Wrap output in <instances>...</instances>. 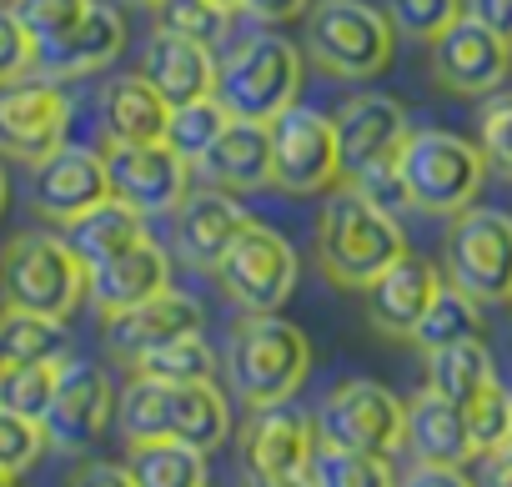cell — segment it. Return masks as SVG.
I'll list each match as a JSON object with an SVG mask.
<instances>
[{
    "mask_svg": "<svg viewBox=\"0 0 512 487\" xmlns=\"http://www.w3.org/2000/svg\"><path fill=\"white\" fill-rule=\"evenodd\" d=\"M462 16H467L462 0H387L392 31L407 36V41H427V46H432L447 26H457Z\"/></svg>",
    "mask_w": 512,
    "mask_h": 487,
    "instance_id": "obj_40",
    "label": "cell"
},
{
    "mask_svg": "<svg viewBox=\"0 0 512 487\" xmlns=\"http://www.w3.org/2000/svg\"><path fill=\"white\" fill-rule=\"evenodd\" d=\"M342 181L337 126L317 106H287L272 121V186L292 196H322Z\"/></svg>",
    "mask_w": 512,
    "mask_h": 487,
    "instance_id": "obj_10",
    "label": "cell"
},
{
    "mask_svg": "<svg viewBox=\"0 0 512 487\" xmlns=\"http://www.w3.org/2000/svg\"><path fill=\"white\" fill-rule=\"evenodd\" d=\"M166 121L171 106L161 101V91L136 71V76H116L101 91V126L111 146H146V141H166Z\"/></svg>",
    "mask_w": 512,
    "mask_h": 487,
    "instance_id": "obj_25",
    "label": "cell"
},
{
    "mask_svg": "<svg viewBox=\"0 0 512 487\" xmlns=\"http://www.w3.org/2000/svg\"><path fill=\"white\" fill-rule=\"evenodd\" d=\"M462 417H467V447H472V457L497 452V447L512 442V392H507L502 382H487V387L462 407Z\"/></svg>",
    "mask_w": 512,
    "mask_h": 487,
    "instance_id": "obj_39",
    "label": "cell"
},
{
    "mask_svg": "<svg viewBox=\"0 0 512 487\" xmlns=\"http://www.w3.org/2000/svg\"><path fill=\"white\" fill-rule=\"evenodd\" d=\"M31 201L46 221L71 226L76 216L96 211L101 201H111V176H106V156L91 146H61L51 151L36 176H31Z\"/></svg>",
    "mask_w": 512,
    "mask_h": 487,
    "instance_id": "obj_16",
    "label": "cell"
},
{
    "mask_svg": "<svg viewBox=\"0 0 512 487\" xmlns=\"http://www.w3.org/2000/svg\"><path fill=\"white\" fill-rule=\"evenodd\" d=\"M397 31L382 6L367 0H317L307 16V51L322 71L342 81H372L392 66Z\"/></svg>",
    "mask_w": 512,
    "mask_h": 487,
    "instance_id": "obj_4",
    "label": "cell"
},
{
    "mask_svg": "<svg viewBox=\"0 0 512 487\" xmlns=\"http://www.w3.org/2000/svg\"><path fill=\"white\" fill-rule=\"evenodd\" d=\"M312 367V347L302 337V327H292L287 317H246L231 332L226 347V382L246 407H277L292 402L297 387L307 382Z\"/></svg>",
    "mask_w": 512,
    "mask_h": 487,
    "instance_id": "obj_2",
    "label": "cell"
},
{
    "mask_svg": "<svg viewBox=\"0 0 512 487\" xmlns=\"http://www.w3.org/2000/svg\"><path fill=\"white\" fill-rule=\"evenodd\" d=\"M126 6H146V11H156V6H161V0H126Z\"/></svg>",
    "mask_w": 512,
    "mask_h": 487,
    "instance_id": "obj_53",
    "label": "cell"
},
{
    "mask_svg": "<svg viewBox=\"0 0 512 487\" xmlns=\"http://www.w3.org/2000/svg\"><path fill=\"white\" fill-rule=\"evenodd\" d=\"M246 487H312L307 472H272V477H246Z\"/></svg>",
    "mask_w": 512,
    "mask_h": 487,
    "instance_id": "obj_51",
    "label": "cell"
},
{
    "mask_svg": "<svg viewBox=\"0 0 512 487\" xmlns=\"http://www.w3.org/2000/svg\"><path fill=\"white\" fill-rule=\"evenodd\" d=\"M462 6L477 26H487L492 36H502L512 46V0H462Z\"/></svg>",
    "mask_w": 512,
    "mask_h": 487,
    "instance_id": "obj_47",
    "label": "cell"
},
{
    "mask_svg": "<svg viewBox=\"0 0 512 487\" xmlns=\"http://www.w3.org/2000/svg\"><path fill=\"white\" fill-rule=\"evenodd\" d=\"M397 257H407V231L392 211L372 206L352 181L332 186L317 211V267L332 287L367 292Z\"/></svg>",
    "mask_w": 512,
    "mask_h": 487,
    "instance_id": "obj_1",
    "label": "cell"
},
{
    "mask_svg": "<svg viewBox=\"0 0 512 487\" xmlns=\"http://www.w3.org/2000/svg\"><path fill=\"white\" fill-rule=\"evenodd\" d=\"M171 287V257L156 247V241H136L131 252L101 262L86 272V297L101 317H116V312H131L141 302H151L156 292Z\"/></svg>",
    "mask_w": 512,
    "mask_h": 487,
    "instance_id": "obj_21",
    "label": "cell"
},
{
    "mask_svg": "<svg viewBox=\"0 0 512 487\" xmlns=\"http://www.w3.org/2000/svg\"><path fill=\"white\" fill-rule=\"evenodd\" d=\"M71 332L61 317L0 307V362H66Z\"/></svg>",
    "mask_w": 512,
    "mask_h": 487,
    "instance_id": "obj_30",
    "label": "cell"
},
{
    "mask_svg": "<svg viewBox=\"0 0 512 487\" xmlns=\"http://www.w3.org/2000/svg\"><path fill=\"white\" fill-rule=\"evenodd\" d=\"M236 6H241L246 16H256V21H272V26H287V21L307 16V6H312V0H236Z\"/></svg>",
    "mask_w": 512,
    "mask_h": 487,
    "instance_id": "obj_49",
    "label": "cell"
},
{
    "mask_svg": "<svg viewBox=\"0 0 512 487\" xmlns=\"http://www.w3.org/2000/svg\"><path fill=\"white\" fill-rule=\"evenodd\" d=\"M111 417H116V392H111L106 367L66 357L61 362V377H56V397H51V407L41 417L46 442L56 452H86V447L101 442V432L111 427Z\"/></svg>",
    "mask_w": 512,
    "mask_h": 487,
    "instance_id": "obj_12",
    "label": "cell"
},
{
    "mask_svg": "<svg viewBox=\"0 0 512 487\" xmlns=\"http://www.w3.org/2000/svg\"><path fill=\"white\" fill-rule=\"evenodd\" d=\"M231 126V111L216 101V96H201V101H186V106H171V121H166V146L181 156V161H201L216 136Z\"/></svg>",
    "mask_w": 512,
    "mask_h": 487,
    "instance_id": "obj_35",
    "label": "cell"
},
{
    "mask_svg": "<svg viewBox=\"0 0 512 487\" xmlns=\"http://www.w3.org/2000/svg\"><path fill=\"white\" fill-rule=\"evenodd\" d=\"M0 6H6V0H0Z\"/></svg>",
    "mask_w": 512,
    "mask_h": 487,
    "instance_id": "obj_56",
    "label": "cell"
},
{
    "mask_svg": "<svg viewBox=\"0 0 512 487\" xmlns=\"http://www.w3.org/2000/svg\"><path fill=\"white\" fill-rule=\"evenodd\" d=\"M297 91H302V51L282 36H251L216 71V101L236 121H277L287 106H297Z\"/></svg>",
    "mask_w": 512,
    "mask_h": 487,
    "instance_id": "obj_6",
    "label": "cell"
},
{
    "mask_svg": "<svg viewBox=\"0 0 512 487\" xmlns=\"http://www.w3.org/2000/svg\"><path fill=\"white\" fill-rule=\"evenodd\" d=\"M312 427H317V442L327 447L392 457L402 452V437H407V402L372 377H352V382H337L317 402Z\"/></svg>",
    "mask_w": 512,
    "mask_h": 487,
    "instance_id": "obj_7",
    "label": "cell"
},
{
    "mask_svg": "<svg viewBox=\"0 0 512 487\" xmlns=\"http://www.w3.org/2000/svg\"><path fill=\"white\" fill-rule=\"evenodd\" d=\"M467 337H482V302L447 282L407 342H417L422 352H437V347H452V342H467Z\"/></svg>",
    "mask_w": 512,
    "mask_h": 487,
    "instance_id": "obj_32",
    "label": "cell"
},
{
    "mask_svg": "<svg viewBox=\"0 0 512 487\" xmlns=\"http://www.w3.org/2000/svg\"><path fill=\"white\" fill-rule=\"evenodd\" d=\"M66 126H71V96L61 91V81H16L0 86V151L11 161L41 166L51 151L66 146Z\"/></svg>",
    "mask_w": 512,
    "mask_h": 487,
    "instance_id": "obj_11",
    "label": "cell"
},
{
    "mask_svg": "<svg viewBox=\"0 0 512 487\" xmlns=\"http://www.w3.org/2000/svg\"><path fill=\"white\" fill-rule=\"evenodd\" d=\"M106 176H111V196L126 201L131 211L166 216L186 201L191 191V161H181L166 141H146V146H106Z\"/></svg>",
    "mask_w": 512,
    "mask_h": 487,
    "instance_id": "obj_14",
    "label": "cell"
},
{
    "mask_svg": "<svg viewBox=\"0 0 512 487\" xmlns=\"http://www.w3.org/2000/svg\"><path fill=\"white\" fill-rule=\"evenodd\" d=\"M397 171L407 181L412 206L432 211V216L467 211L487 181L482 146H472L467 136H452V131H412L397 156Z\"/></svg>",
    "mask_w": 512,
    "mask_h": 487,
    "instance_id": "obj_5",
    "label": "cell"
},
{
    "mask_svg": "<svg viewBox=\"0 0 512 487\" xmlns=\"http://www.w3.org/2000/svg\"><path fill=\"white\" fill-rule=\"evenodd\" d=\"M337 126V151H342V176L357 181L377 166H392L412 136L407 126V106L382 96V91H357L337 106L332 116Z\"/></svg>",
    "mask_w": 512,
    "mask_h": 487,
    "instance_id": "obj_13",
    "label": "cell"
},
{
    "mask_svg": "<svg viewBox=\"0 0 512 487\" xmlns=\"http://www.w3.org/2000/svg\"><path fill=\"white\" fill-rule=\"evenodd\" d=\"M0 297L6 307L71 322V312L86 302V262L71 252L66 236L21 231L0 257Z\"/></svg>",
    "mask_w": 512,
    "mask_h": 487,
    "instance_id": "obj_3",
    "label": "cell"
},
{
    "mask_svg": "<svg viewBox=\"0 0 512 487\" xmlns=\"http://www.w3.org/2000/svg\"><path fill=\"white\" fill-rule=\"evenodd\" d=\"M226 6H236V0H226Z\"/></svg>",
    "mask_w": 512,
    "mask_h": 487,
    "instance_id": "obj_55",
    "label": "cell"
},
{
    "mask_svg": "<svg viewBox=\"0 0 512 487\" xmlns=\"http://www.w3.org/2000/svg\"><path fill=\"white\" fill-rule=\"evenodd\" d=\"M91 6H96V0H11V11H16L21 26L31 31L36 51L51 46V41H61V36H71V31L86 21Z\"/></svg>",
    "mask_w": 512,
    "mask_h": 487,
    "instance_id": "obj_41",
    "label": "cell"
},
{
    "mask_svg": "<svg viewBox=\"0 0 512 487\" xmlns=\"http://www.w3.org/2000/svg\"><path fill=\"white\" fill-rule=\"evenodd\" d=\"M26 71H36V41L6 0V6H0V86L26 81Z\"/></svg>",
    "mask_w": 512,
    "mask_h": 487,
    "instance_id": "obj_44",
    "label": "cell"
},
{
    "mask_svg": "<svg viewBox=\"0 0 512 487\" xmlns=\"http://www.w3.org/2000/svg\"><path fill=\"white\" fill-rule=\"evenodd\" d=\"M442 287H447L442 272H437L427 257L407 252V257H397V262L362 292V297H367V322H372L382 337H412Z\"/></svg>",
    "mask_w": 512,
    "mask_h": 487,
    "instance_id": "obj_19",
    "label": "cell"
},
{
    "mask_svg": "<svg viewBox=\"0 0 512 487\" xmlns=\"http://www.w3.org/2000/svg\"><path fill=\"white\" fill-rule=\"evenodd\" d=\"M121 51H126V16L116 6H106V0H96L71 36L36 51V71L46 81H76V76H91V71L111 66Z\"/></svg>",
    "mask_w": 512,
    "mask_h": 487,
    "instance_id": "obj_22",
    "label": "cell"
},
{
    "mask_svg": "<svg viewBox=\"0 0 512 487\" xmlns=\"http://www.w3.org/2000/svg\"><path fill=\"white\" fill-rule=\"evenodd\" d=\"M231 11L226 0H161L156 6V31L196 41V46H216L231 31Z\"/></svg>",
    "mask_w": 512,
    "mask_h": 487,
    "instance_id": "obj_37",
    "label": "cell"
},
{
    "mask_svg": "<svg viewBox=\"0 0 512 487\" xmlns=\"http://www.w3.org/2000/svg\"><path fill=\"white\" fill-rule=\"evenodd\" d=\"M397 487H477L462 467H437V462H417Z\"/></svg>",
    "mask_w": 512,
    "mask_h": 487,
    "instance_id": "obj_48",
    "label": "cell"
},
{
    "mask_svg": "<svg viewBox=\"0 0 512 487\" xmlns=\"http://www.w3.org/2000/svg\"><path fill=\"white\" fill-rule=\"evenodd\" d=\"M477 146H482V161L512 181V96H492V101L482 106Z\"/></svg>",
    "mask_w": 512,
    "mask_h": 487,
    "instance_id": "obj_43",
    "label": "cell"
},
{
    "mask_svg": "<svg viewBox=\"0 0 512 487\" xmlns=\"http://www.w3.org/2000/svg\"><path fill=\"white\" fill-rule=\"evenodd\" d=\"M317 452V427L297 407H251L241 427V462L246 477H272V472H307Z\"/></svg>",
    "mask_w": 512,
    "mask_h": 487,
    "instance_id": "obj_18",
    "label": "cell"
},
{
    "mask_svg": "<svg viewBox=\"0 0 512 487\" xmlns=\"http://www.w3.org/2000/svg\"><path fill=\"white\" fill-rule=\"evenodd\" d=\"M201 322H206L201 302H196L191 292L166 287V292H156L151 302H141V307H131V312L106 317V347H111V357H116V362L136 367L146 352H156V347H166V342H176V337L201 332Z\"/></svg>",
    "mask_w": 512,
    "mask_h": 487,
    "instance_id": "obj_17",
    "label": "cell"
},
{
    "mask_svg": "<svg viewBox=\"0 0 512 487\" xmlns=\"http://www.w3.org/2000/svg\"><path fill=\"white\" fill-rule=\"evenodd\" d=\"M166 437L196 447V452H211L231 437V407H226V392L216 382H181L171 387V402H166Z\"/></svg>",
    "mask_w": 512,
    "mask_h": 487,
    "instance_id": "obj_27",
    "label": "cell"
},
{
    "mask_svg": "<svg viewBox=\"0 0 512 487\" xmlns=\"http://www.w3.org/2000/svg\"><path fill=\"white\" fill-rule=\"evenodd\" d=\"M432 76L457 96H497V86H507L512 76V46L462 16L432 41Z\"/></svg>",
    "mask_w": 512,
    "mask_h": 487,
    "instance_id": "obj_15",
    "label": "cell"
},
{
    "mask_svg": "<svg viewBox=\"0 0 512 487\" xmlns=\"http://www.w3.org/2000/svg\"><path fill=\"white\" fill-rule=\"evenodd\" d=\"M216 71L221 66H216L211 46H196V41H181V36H166V31H151V41L141 51V76L161 91L166 106L216 96Z\"/></svg>",
    "mask_w": 512,
    "mask_h": 487,
    "instance_id": "obj_23",
    "label": "cell"
},
{
    "mask_svg": "<svg viewBox=\"0 0 512 487\" xmlns=\"http://www.w3.org/2000/svg\"><path fill=\"white\" fill-rule=\"evenodd\" d=\"M0 487H16V477H11V472H0Z\"/></svg>",
    "mask_w": 512,
    "mask_h": 487,
    "instance_id": "obj_54",
    "label": "cell"
},
{
    "mask_svg": "<svg viewBox=\"0 0 512 487\" xmlns=\"http://www.w3.org/2000/svg\"><path fill=\"white\" fill-rule=\"evenodd\" d=\"M126 472L136 487H206V452L161 437V442H136L126 457Z\"/></svg>",
    "mask_w": 512,
    "mask_h": 487,
    "instance_id": "obj_31",
    "label": "cell"
},
{
    "mask_svg": "<svg viewBox=\"0 0 512 487\" xmlns=\"http://www.w3.org/2000/svg\"><path fill=\"white\" fill-rule=\"evenodd\" d=\"M11 206V176H6V161H0V216H6Z\"/></svg>",
    "mask_w": 512,
    "mask_h": 487,
    "instance_id": "obj_52",
    "label": "cell"
},
{
    "mask_svg": "<svg viewBox=\"0 0 512 487\" xmlns=\"http://www.w3.org/2000/svg\"><path fill=\"white\" fill-rule=\"evenodd\" d=\"M166 402H171V382H156L146 372H136L121 392H116V427L121 437L136 442H161L166 437Z\"/></svg>",
    "mask_w": 512,
    "mask_h": 487,
    "instance_id": "obj_33",
    "label": "cell"
},
{
    "mask_svg": "<svg viewBox=\"0 0 512 487\" xmlns=\"http://www.w3.org/2000/svg\"><path fill=\"white\" fill-rule=\"evenodd\" d=\"M246 226H251V211H246L231 191H221V186H211V191H186V201L176 206V247H181V257H186L191 267L216 272L221 257L231 252V241H236Z\"/></svg>",
    "mask_w": 512,
    "mask_h": 487,
    "instance_id": "obj_20",
    "label": "cell"
},
{
    "mask_svg": "<svg viewBox=\"0 0 512 487\" xmlns=\"http://www.w3.org/2000/svg\"><path fill=\"white\" fill-rule=\"evenodd\" d=\"M221 191H262L272 186V121H236L216 136V146L196 161Z\"/></svg>",
    "mask_w": 512,
    "mask_h": 487,
    "instance_id": "obj_24",
    "label": "cell"
},
{
    "mask_svg": "<svg viewBox=\"0 0 512 487\" xmlns=\"http://www.w3.org/2000/svg\"><path fill=\"white\" fill-rule=\"evenodd\" d=\"M447 282L477 302H512V216L467 206L447 231Z\"/></svg>",
    "mask_w": 512,
    "mask_h": 487,
    "instance_id": "obj_9",
    "label": "cell"
},
{
    "mask_svg": "<svg viewBox=\"0 0 512 487\" xmlns=\"http://www.w3.org/2000/svg\"><path fill=\"white\" fill-rule=\"evenodd\" d=\"M56 377L61 362H0V407L41 422L56 397Z\"/></svg>",
    "mask_w": 512,
    "mask_h": 487,
    "instance_id": "obj_38",
    "label": "cell"
},
{
    "mask_svg": "<svg viewBox=\"0 0 512 487\" xmlns=\"http://www.w3.org/2000/svg\"><path fill=\"white\" fill-rule=\"evenodd\" d=\"M472 482H477V487H512V442L497 447V452H482Z\"/></svg>",
    "mask_w": 512,
    "mask_h": 487,
    "instance_id": "obj_50",
    "label": "cell"
},
{
    "mask_svg": "<svg viewBox=\"0 0 512 487\" xmlns=\"http://www.w3.org/2000/svg\"><path fill=\"white\" fill-rule=\"evenodd\" d=\"M46 447L51 442H46V427L36 417H21L11 407H0V472H11V477L31 472Z\"/></svg>",
    "mask_w": 512,
    "mask_h": 487,
    "instance_id": "obj_42",
    "label": "cell"
},
{
    "mask_svg": "<svg viewBox=\"0 0 512 487\" xmlns=\"http://www.w3.org/2000/svg\"><path fill=\"white\" fill-rule=\"evenodd\" d=\"M372 206H382V211H402V206H412V196H407V181H402V171H397V161L392 166H377V171H367V176H357L352 181Z\"/></svg>",
    "mask_w": 512,
    "mask_h": 487,
    "instance_id": "obj_45",
    "label": "cell"
},
{
    "mask_svg": "<svg viewBox=\"0 0 512 487\" xmlns=\"http://www.w3.org/2000/svg\"><path fill=\"white\" fill-rule=\"evenodd\" d=\"M487 382H497V372H492V352H487L482 337H467V342L427 352V387L442 392L447 402L467 407Z\"/></svg>",
    "mask_w": 512,
    "mask_h": 487,
    "instance_id": "obj_29",
    "label": "cell"
},
{
    "mask_svg": "<svg viewBox=\"0 0 512 487\" xmlns=\"http://www.w3.org/2000/svg\"><path fill=\"white\" fill-rule=\"evenodd\" d=\"M307 477H312V487H397L392 457L347 452V447H327V442H317Z\"/></svg>",
    "mask_w": 512,
    "mask_h": 487,
    "instance_id": "obj_34",
    "label": "cell"
},
{
    "mask_svg": "<svg viewBox=\"0 0 512 487\" xmlns=\"http://www.w3.org/2000/svg\"><path fill=\"white\" fill-rule=\"evenodd\" d=\"M402 447H412L417 462H437V467H462V462H472L462 407L447 402L442 392L422 387V392L407 402V437H402Z\"/></svg>",
    "mask_w": 512,
    "mask_h": 487,
    "instance_id": "obj_26",
    "label": "cell"
},
{
    "mask_svg": "<svg viewBox=\"0 0 512 487\" xmlns=\"http://www.w3.org/2000/svg\"><path fill=\"white\" fill-rule=\"evenodd\" d=\"M66 487H136L126 462H81Z\"/></svg>",
    "mask_w": 512,
    "mask_h": 487,
    "instance_id": "obj_46",
    "label": "cell"
},
{
    "mask_svg": "<svg viewBox=\"0 0 512 487\" xmlns=\"http://www.w3.org/2000/svg\"><path fill=\"white\" fill-rule=\"evenodd\" d=\"M216 277H221L226 302H236L246 317H272V312H282L287 297L297 292L302 262H297L292 241H287L282 231L251 221V226L231 241V252L221 257Z\"/></svg>",
    "mask_w": 512,
    "mask_h": 487,
    "instance_id": "obj_8",
    "label": "cell"
},
{
    "mask_svg": "<svg viewBox=\"0 0 512 487\" xmlns=\"http://www.w3.org/2000/svg\"><path fill=\"white\" fill-rule=\"evenodd\" d=\"M146 236H151V231H146V216L131 211V206L116 201V196L66 226V241H71V252L86 262V272L101 267V262H111V257H121V252H131L136 241H146Z\"/></svg>",
    "mask_w": 512,
    "mask_h": 487,
    "instance_id": "obj_28",
    "label": "cell"
},
{
    "mask_svg": "<svg viewBox=\"0 0 512 487\" xmlns=\"http://www.w3.org/2000/svg\"><path fill=\"white\" fill-rule=\"evenodd\" d=\"M136 372H146V377H156V382H171V387H181V382H216L221 357L211 352V342H206L201 332H191V337H176V342L146 352V357L136 362Z\"/></svg>",
    "mask_w": 512,
    "mask_h": 487,
    "instance_id": "obj_36",
    "label": "cell"
}]
</instances>
